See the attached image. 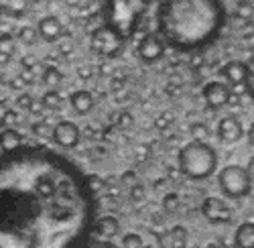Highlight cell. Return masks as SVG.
Masks as SVG:
<instances>
[{
    "label": "cell",
    "instance_id": "cell-9",
    "mask_svg": "<svg viewBox=\"0 0 254 248\" xmlns=\"http://www.w3.org/2000/svg\"><path fill=\"white\" fill-rule=\"evenodd\" d=\"M203 100H205V104L209 108H224L226 104H230V100H232V90L222 84V81H209V84L203 86Z\"/></svg>",
    "mask_w": 254,
    "mask_h": 248
},
{
    "label": "cell",
    "instance_id": "cell-28",
    "mask_svg": "<svg viewBox=\"0 0 254 248\" xmlns=\"http://www.w3.org/2000/svg\"><path fill=\"white\" fill-rule=\"evenodd\" d=\"M88 248H118V246L110 240H96V242H90Z\"/></svg>",
    "mask_w": 254,
    "mask_h": 248
},
{
    "label": "cell",
    "instance_id": "cell-16",
    "mask_svg": "<svg viewBox=\"0 0 254 248\" xmlns=\"http://www.w3.org/2000/svg\"><path fill=\"white\" fill-rule=\"evenodd\" d=\"M18 147H20V134L14 128H4L0 132V151L2 153L16 151Z\"/></svg>",
    "mask_w": 254,
    "mask_h": 248
},
{
    "label": "cell",
    "instance_id": "cell-21",
    "mask_svg": "<svg viewBox=\"0 0 254 248\" xmlns=\"http://www.w3.org/2000/svg\"><path fill=\"white\" fill-rule=\"evenodd\" d=\"M14 37L10 33H2L0 35V55H12L14 53Z\"/></svg>",
    "mask_w": 254,
    "mask_h": 248
},
{
    "label": "cell",
    "instance_id": "cell-4",
    "mask_svg": "<svg viewBox=\"0 0 254 248\" xmlns=\"http://www.w3.org/2000/svg\"><path fill=\"white\" fill-rule=\"evenodd\" d=\"M218 185L226 197L230 199H242L252 189V177L240 165H228L218 175Z\"/></svg>",
    "mask_w": 254,
    "mask_h": 248
},
{
    "label": "cell",
    "instance_id": "cell-17",
    "mask_svg": "<svg viewBox=\"0 0 254 248\" xmlns=\"http://www.w3.org/2000/svg\"><path fill=\"white\" fill-rule=\"evenodd\" d=\"M167 246L169 248H185L187 246V230L183 226H175L167 232Z\"/></svg>",
    "mask_w": 254,
    "mask_h": 248
},
{
    "label": "cell",
    "instance_id": "cell-8",
    "mask_svg": "<svg viewBox=\"0 0 254 248\" xmlns=\"http://www.w3.org/2000/svg\"><path fill=\"white\" fill-rule=\"evenodd\" d=\"M136 51L144 63H155L165 55V41L159 37V33H146L138 41Z\"/></svg>",
    "mask_w": 254,
    "mask_h": 248
},
{
    "label": "cell",
    "instance_id": "cell-12",
    "mask_svg": "<svg viewBox=\"0 0 254 248\" xmlns=\"http://www.w3.org/2000/svg\"><path fill=\"white\" fill-rule=\"evenodd\" d=\"M220 73L226 77L228 84L242 86L246 81V63H242V61H228V63L220 69Z\"/></svg>",
    "mask_w": 254,
    "mask_h": 248
},
{
    "label": "cell",
    "instance_id": "cell-11",
    "mask_svg": "<svg viewBox=\"0 0 254 248\" xmlns=\"http://www.w3.org/2000/svg\"><path fill=\"white\" fill-rule=\"evenodd\" d=\"M37 33H39L41 39H45L47 43H55V41L61 37V33H63V25H61L59 16H55V14L43 16L37 23Z\"/></svg>",
    "mask_w": 254,
    "mask_h": 248
},
{
    "label": "cell",
    "instance_id": "cell-31",
    "mask_svg": "<svg viewBox=\"0 0 254 248\" xmlns=\"http://www.w3.org/2000/svg\"><path fill=\"white\" fill-rule=\"evenodd\" d=\"M248 140H250V144H254V122L250 124V128H248Z\"/></svg>",
    "mask_w": 254,
    "mask_h": 248
},
{
    "label": "cell",
    "instance_id": "cell-5",
    "mask_svg": "<svg viewBox=\"0 0 254 248\" xmlns=\"http://www.w3.org/2000/svg\"><path fill=\"white\" fill-rule=\"evenodd\" d=\"M92 49L102 57H116L122 49V37L110 27H102L92 35Z\"/></svg>",
    "mask_w": 254,
    "mask_h": 248
},
{
    "label": "cell",
    "instance_id": "cell-30",
    "mask_svg": "<svg viewBox=\"0 0 254 248\" xmlns=\"http://www.w3.org/2000/svg\"><path fill=\"white\" fill-rule=\"evenodd\" d=\"M18 102H20V106H23V108H27V106H29V102H31V98H29V96H20Z\"/></svg>",
    "mask_w": 254,
    "mask_h": 248
},
{
    "label": "cell",
    "instance_id": "cell-18",
    "mask_svg": "<svg viewBox=\"0 0 254 248\" xmlns=\"http://www.w3.org/2000/svg\"><path fill=\"white\" fill-rule=\"evenodd\" d=\"M2 8L8 16L12 18H18L23 16L29 8V0H2Z\"/></svg>",
    "mask_w": 254,
    "mask_h": 248
},
{
    "label": "cell",
    "instance_id": "cell-14",
    "mask_svg": "<svg viewBox=\"0 0 254 248\" xmlns=\"http://www.w3.org/2000/svg\"><path fill=\"white\" fill-rule=\"evenodd\" d=\"M94 228L102 236V240H110V238H114L120 232V222L114 216H104V218H100L96 222Z\"/></svg>",
    "mask_w": 254,
    "mask_h": 248
},
{
    "label": "cell",
    "instance_id": "cell-32",
    "mask_svg": "<svg viewBox=\"0 0 254 248\" xmlns=\"http://www.w3.org/2000/svg\"><path fill=\"white\" fill-rule=\"evenodd\" d=\"M4 16H6V12H4L2 4H0V25H2V20H4Z\"/></svg>",
    "mask_w": 254,
    "mask_h": 248
},
{
    "label": "cell",
    "instance_id": "cell-24",
    "mask_svg": "<svg viewBox=\"0 0 254 248\" xmlns=\"http://www.w3.org/2000/svg\"><path fill=\"white\" fill-rule=\"evenodd\" d=\"M122 248H142V238L138 234H126L122 240Z\"/></svg>",
    "mask_w": 254,
    "mask_h": 248
},
{
    "label": "cell",
    "instance_id": "cell-22",
    "mask_svg": "<svg viewBox=\"0 0 254 248\" xmlns=\"http://www.w3.org/2000/svg\"><path fill=\"white\" fill-rule=\"evenodd\" d=\"M189 132H191L193 140H199V142H205V138L209 136V128H207V124H203V122H193L191 128H189Z\"/></svg>",
    "mask_w": 254,
    "mask_h": 248
},
{
    "label": "cell",
    "instance_id": "cell-29",
    "mask_svg": "<svg viewBox=\"0 0 254 248\" xmlns=\"http://www.w3.org/2000/svg\"><path fill=\"white\" fill-rule=\"evenodd\" d=\"M246 171H248V175L254 179V157H250V161H248V165H246Z\"/></svg>",
    "mask_w": 254,
    "mask_h": 248
},
{
    "label": "cell",
    "instance_id": "cell-34",
    "mask_svg": "<svg viewBox=\"0 0 254 248\" xmlns=\"http://www.w3.org/2000/svg\"><path fill=\"white\" fill-rule=\"evenodd\" d=\"M240 2H242V0H240Z\"/></svg>",
    "mask_w": 254,
    "mask_h": 248
},
{
    "label": "cell",
    "instance_id": "cell-15",
    "mask_svg": "<svg viewBox=\"0 0 254 248\" xmlns=\"http://www.w3.org/2000/svg\"><path fill=\"white\" fill-rule=\"evenodd\" d=\"M236 248H254V222H244L234 234Z\"/></svg>",
    "mask_w": 254,
    "mask_h": 248
},
{
    "label": "cell",
    "instance_id": "cell-27",
    "mask_svg": "<svg viewBox=\"0 0 254 248\" xmlns=\"http://www.w3.org/2000/svg\"><path fill=\"white\" fill-rule=\"evenodd\" d=\"M254 14V8L250 6V2H240V6H238V16H246V18H250Z\"/></svg>",
    "mask_w": 254,
    "mask_h": 248
},
{
    "label": "cell",
    "instance_id": "cell-10",
    "mask_svg": "<svg viewBox=\"0 0 254 248\" xmlns=\"http://www.w3.org/2000/svg\"><path fill=\"white\" fill-rule=\"evenodd\" d=\"M218 136L226 142V144H234L244 136V128L236 116H224L218 122Z\"/></svg>",
    "mask_w": 254,
    "mask_h": 248
},
{
    "label": "cell",
    "instance_id": "cell-26",
    "mask_svg": "<svg viewBox=\"0 0 254 248\" xmlns=\"http://www.w3.org/2000/svg\"><path fill=\"white\" fill-rule=\"evenodd\" d=\"M177 205H179V195H175V193L165 195V199H163V208H165L167 212H173Z\"/></svg>",
    "mask_w": 254,
    "mask_h": 248
},
{
    "label": "cell",
    "instance_id": "cell-6",
    "mask_svg": "<svg viewBox=\"0 0 254 248\" xmlns=\"http://www.w3.org/2000/svg\"><path fill=\"white\" fill-rule=\"evenodd\" d=\"M51 138L57 147L61 149H75L79 144L81 132L79 126L71 120H61L59 124H55V128L51 130Z\"/></svg>",
    "mask_w": 254,
    "mask_h": 248
},
{
    "label": "cell",
    "instance_id": "cell-20",
    "mask_svg": "<svg viewBox=\"0 0 254 248\" xmlns=\"http://www.w3.org/2000/svg\"><path fill=\"white\" fill-rule=\"evenodd\" d=\"M61 79H63V73H61L57 67H47V69L43 71V84L49 86V88L59 86Z\"/></svg>",
    "mask_w": 254,
    "mask_h": 248
},
{
    "label": "cell",
    "instance_id": "cell-3",
    "mask_svg": "<svg viewBox=\"0 0 254 248\" xmlns=\"http://www.w3.org/2000/svg\"><path fill=\"white\" fill-rule=\"evenodd\" d=\"M177 165H179V171L185 177L193 179V181H201V179H207L216 173L218 155H216L214 147H209L207 142L191 140L179 151Z\"/></svg>",
    "mask_w": 254,
    "mask_h": 248
},
{
    "label": "cell",
    "instance_id": "cell-25",
    "mask_svg": "<svg viewBox=\"0 0 254 248\" xmlns=\"http://www.w3.org/2000/svg\"><path fill=\"white\" fill-rule=\"evenodd\" d=\"M246 90L250 92V96L254 98V59L250 61V65H246Z\"/></svg>",
    "mask_w": 254,
    "mask_h": 248
},
{
    "label": "cell",
    "instance_id": "cell-2",
    "mask_svg": "<svg viewBox=\"0 0 254 248\" xmlns=\"http://www.w3.org/2000/svg\"><path fill=\"white\" fill-rule=\"evenodd\" d=\"M159 37L179 51H191L214 41L224 27L220 0H163L159 12Z\"/></svg>",
    "mask_w": 254,
    "mask_h": 248
},
{
    "label": "cell",
    "instance_id": "cell-19",
    "mask_svg": "<svg viewBox=\"0 0 254 248\" xmlns=\"http://www.w3.org/2000/svg\"><path fill=\"white\" fill-rule=\"evenodd\" d=\"M41 104H43V108H49V110H59L61 104H63V100H61L59 92L49 90V92L43 96V100H41Z\"/></svg>",
    "mask_w": 254,
    "mask_h": 248
},
{
    "label": "cell",
    "instance_id": "cell-33",
    "mask_svg": "<svg viewBox=\"0 0 254 248\" xmlns=\"http://www.w3.org/2000/svg\"><path fill=\"white\" fill-rule=\"evenodd\" d=\"M132 195H134V197H140V195H142V189H140V187H136V189L132 191Z\"/></svg>",
    "mask_w": 254,
    "mask_h": 248
},
{
    "label": "cell",
    "instance_id": "cell-7",
    "mask_svg": "<svg viewBox=\"0 0 254 248\" xmlns=\"http://www.w3.org/2000/svg\"><path fill=\"white\" fill-rule=\"evenodd\" d=\"M201 214L211 224H228L232 222V216H234L232 208L220 197H205L201 203Z\"/></svg>",
    "mask_w": 254,
    "mask_h": 248
},
{
    "label": "cell",
    "instance_id": "cell-23",
    "mask_svg": "<svg viewBox=\"0 0 254 248\" xmlns=\"http://www.w3.org/2000/svg\"><path fill=\"white\" fill-rule=\"evenodd\" d=\"M37 37H39V33L33 27H20V31H18L20 43H25V45H33L35 41H37Z\"/></svg>",
    "mask_w": 254,
    "mask_h": 248
},
{
    "label": "cell",
    "instance_id": "cell-1",
    "mask_svg": "<svg viewBox=\"0 0 254 248\" xmlns=\"http://www.w3.org/2000/svg\"><path fill=\"white\" fill-rule=\"evenodd\" d=\"M88 179L41 147L0 155V248H88L96 226Z\"/></svg>",
    "mask_w": 254,
    "mask_h": 248
},
{
    "label": "cell",
    "instance_id": "cell-13",
    "mask_svg": "<svg viewBox=\"0 0 254 248\" xmlns=\"http://www.w3.org/2000/svg\"><path fill=\"white\" fill-rule=\"evenodd\" d=\"M69 104H71V108L77 112V114H81V116H86V114H90L92 112V108H94V96L88 92V90H77V92H73L71 96H69Z\"/></svg>",
    "mask_w": 254,
    "mask_h": 248
}]
</instances>
